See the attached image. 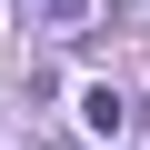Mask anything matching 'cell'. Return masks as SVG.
<instances>
[{"label":"cell","instance_id":"6da1fadb","mask_svg":"<svg viewBox=\"0 0 150 150\" xmlns=\"http://www.w3.org/2000/svg\"><path fill=\"white\" fill-rule=\"evenodd\" d=\"M20 20H40V30H80L90 0H20Z\"/></svg>","mask_w":150,"mask_h":150},{"label":"cell","instance_id":"7a4b0ae2","mask_svg":"<svg viewBox=\"0 0 150 150\" xmlns=\"http://www.w3.org/2000/svg\"><path fill=\"white\" fill-rule=\"evenodd\" d=\"M80 120H90V130H100V140H110V130H120V120H130V100H120V90H90V100H80Z\"/></svg>","mask_w":150,"mask_h":150}]
</instances>
